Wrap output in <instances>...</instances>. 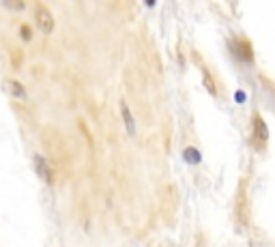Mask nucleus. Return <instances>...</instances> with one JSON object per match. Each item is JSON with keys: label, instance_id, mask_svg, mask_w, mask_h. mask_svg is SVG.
I'll return each instance as SVG.
<instances>
[{"label": "nucleus", "instance_id": "4", "mask_svg": "<svg viewBox=\"0 0 275 247\" xmlns=\"http://www.w3.org/2000/svg\"><path fill=\"white\" fill-rule=\"evenodd\" d=\"M4 90H7L13 99H26L24 86H21L20 82H15V80H7V82H4Z\"/></svg>", "mask_w": 275, "mask_h": 247}, {"label": "nucleus", "instance_id": "2", "mask_svg": "<svg viewBox=\"0 0 275 247\" xmlns=\"http://www.w3.org/2000/svg\"><path fill=\"white\" fill-rule=\"evenodd\" d=\"M32 165H35V172L39 174V179L43 183H47V185H52L54 176H52V170H50V165H47L45 157H43V155H35V157H32Z\"/></svg>", "mask_w": 275, "mask_h": 247}, {"label": "nucleus", "instance_id": "8", "mask_svg": "<svg viewBox=\"0 0 275 247\" xmlns=\"http://www.w3.org/2000/svg\"><path fill=\"white\" fill-rule=\"evenodd\" d=\"M21 37H24L26 41L30 39V30H28V26H21Z\"/></svg>", "mask_w": 275, "mask_h": 247}, {"label": "nucleus", "instance_id": "1", "mask_svg": "<svg viewBox=\"0 0 275 247\" xmlns=\"http://www.w3.org/2000/svg\"><path fill=\"white\" fill-rule=\"evenodd\" d=\"M35 21L43 35H50L54 30V15L45 4H35Z\"/></svg>", "mask_w": 275, "mask_h": 247}, {"label": "nucleus", "instance_id": "7", "mask_svg": "<svg viewBox=\"0 0 275 247\" xmlns=\"http://www.w3.org/2000/svg\"><path fill=\"white\" fill-rule=\"evenodd\" d=\"M234 99H236V103H243V101H245V93H243V90H236Z\"/></svg>", "mask_w": 275, "mask_h": 247}, {"label": "nucleus", "instance_id": "6", "mask_svg": "<svg viewBox=\"0 0 275 247\" xmlns=\"http://www.w3.org/2000/svg\"><path fill=\"white\" fill-rule=\"evenodd\" d=\"M4 7H9V9H15V11H20V9H24V2L21 0H18V2H11V0H4Z\"/></svg>", "mask_w": 275, "mask_h": 247}, {"label": "nucleus", "instance_id": "5", "mask_svg": "<svg viewBox=\"0 0 275 247\" xmlns=\"http://www.w3.org/2000/svg\"><path fill=\"white\" fill-rule=\"evenodd\" d=\"M183 157H185V161H187V164H193V165H196V164H200V161H202L200 150H198V148H193V146H190V148H185V150H183Z\"/></svg>", "mask_w": 275, "mask_h": 247}, {"label": "nucleus", "instance_id": "3", "mask_svg": "<svg viewBox=\"0 0 275 247\" xmlns=\"http://www.w3.org/2000/svg\"><path fill=\"white\" fill-rule=\"evenodd\" d=\"M121 114H123V123H125V129H127V133L129 136H136V118H133L131 114V110L127 107L125 101H121Z\"/></svg>", "mask_w": 275, "mask_h": 247}]
</instances>
